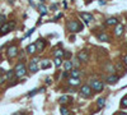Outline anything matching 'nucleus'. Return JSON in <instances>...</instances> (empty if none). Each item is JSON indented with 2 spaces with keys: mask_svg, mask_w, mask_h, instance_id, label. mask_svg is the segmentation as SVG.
<instances>
[{
  "mask_svg": "<svg viewBox=\"0 0 127 115\" xmlns=\"http://www.w3.org/2000/svg\"><path fill=\"white\" fill-rule=\"evenodd\" d=\"M37 92H38V90H32V91L28 93V97H32L33 95H36V93H37Z\"/></svg>",
  "mask_w": 127,
  "mask_h": 115,
  "instance_id": "nucleus-29",
  "label": "nucleus"
},
{
  "mask_svg": "<svg viewBox=\"0 0 127 115\" xmlns=\"http://www.w3.org/2000/svg\"><path fill=\"white\" fill-rule=\"evenodd\" d=\"M5 15H3V14H0V23H5Z\"/></svg>",
  "mask_w": 127,
  "mask_h": 115,
  "instance_id": "nucleus-30",
  "label": "nucleus"
},
{
  "mask_svg": "<svg viewBox=\"0 0 127 115\" xmlns=\"http://www.w3.org/2000/svg\"><path fill=\"white\" fill-rule=\"evenodd\" d=\"M56 8H57L56 4H52V5H51V9H52V10H56Z\"/></svg>",
  "mask_w": 127,
  "mask_h": 115,
  "instance_id": "nucleus-31",
  "label": "nucleus"
},
{
  "mask_svg": "<svg viewBox=\"0 0 127 115\" xmlns=\"http://www.w3.org/2000/svg\"><path fill=\"white\" fill-rule=\"evenodd\" d=\"M98 40H100V41H108L109 40V36L106 35V33H99L98 35Z\"/></svg>",
  "mask_w": 127,
  "mask_h": 115,
  "instance_id": "nucleus-15",
  "label": "nucleus"
},
{
  "mask_svg": "<svg viewBox=\"0 0 127 115\" xmlns=\"http://www.w3.org/2000/svg\"><path fill=\"white\" fill-rule=\"evenodd\" d=\"M14 72H15V77L20 78V77H23L26 73H27V69H26V65L23 63H18L15 69H14Z\"/></svg>",
  "mask_w": 127,
  "mask_h": 115,
  "instance_id": "nucleus-3",
  "label": "nucleus"
},
{
  "mask_svg": "<svg viewBox=\"0 0 127 115\" xmlns=\"http://www.w3.org/2000/svg\"><path fill=\"white\" fill-rule=\"evenodd\" d=\"M80 93L83 95L84 97H90L92 93H93L92 87L89 86V84H84V86H81V88H80Z\"/></svg>",
  "mask_w": 127,
  "mask_h": 115,
  "instance_id": "nucleus-5",
  "label": "nucleus"
},
{
  "mask_svg": "<svg viewBox=\"0 0 127 115\" xmlns=\"http://www.w3.org/2000/svg\"><path fill=\"white\" fill-rule=\"evenodd\" d=\"M68 100H69V97H68V96H62V97H60L58 102L62 105V104H65V102H68Z\"/></svg>",
  "mask_w": 127,
  "mask_h": 115,
  "instance_id": "nucleus-25",
  "label": "nucleus"
},
{
  "mask_svg": "<svg viewBox=\"0 0 127 115\" xmlns=\"http://www.w3.org/2000/svg\"><path fill=\"white\" fill-rule=\"evenodd\" d=\"M41 1H44V0H41Z\"/></svg>",
  "mask_w": 127,
  "mask_h": 115,
  "instance_id": "nucleus-37",
  "label": "nucleus"
},
{
  "mask_svg": "<svg viewBox=\"0 0 127 115\" xmlns=\"http://www.w3.org/2000/svg\"><path fill=\"white\" fill-rule=\"evenodd\" d=\"M14 27H15V23H14V22L4 23V24L0 27V36H4V35H6V33H9Z\"/></svg>",
  "mask_w": 127,
  "mask_h": 115,
  "instance_id": "nucleus-2",
  "label": "nucleus"
},
{
  "mask_svg": "<svg viewBox=\"0 0 127 115\" xmlns=\"http://www.w3.org/2000/svg\"><path fill=\"white\" fill-rule=\"evenodd\" d=\"M118 115H127V114H126V113H119Z\"/></svg>",
  "mask_w": 127,
  "mask_h": 115,
  "instance_id": "nucleus-35",
  "label": "nucleus"
},
{
  "mask_svg": "<svg viewBox=\"0 0 127 115\" xmlns=\"http://www.w3.org/2000/svg\"><path fill=\"white\" fill-rule=\"evenodd\" d=\"M114 33H116L117 36H121V35L123 33V26H122V24H116Z\"/></svg>",
  "mask_w": 127,
  "mask_h": 115,
  "instance_id": "nucleus-11",
  "label": "nucleus"
},
{
  "mask_svg": "<svg viewBox=\"0 0 127 115\" xmlns=\"http://www.w3.org/2000/svg\"><path fill=\"white\" fill-rule=\"evenodd\" d=\"M34 51H36V45H34V44H31V45L27 47V52H28V54H33Z\"/></svg>",
  "mask_w": 127,
  "mask_h": 115,
  "instance_id": "nucleus-17",
  "label": "nucleus"
},
{
  "mask_svg": "<svg viewBox=\"0 0 127 115\" xmlns=\"http://www.w3.org/2000/svg\"><path fill=\"white\" fill-rule=\"evenodd\" d=\"M117 81H118V77H117L116 74H113V75H109L108 78H107V82H108L109 84H114Z\"/></svg>",
  "mask_w": 127,
  "mask_h": 115,
  "instance_id": "nucleus-12",
  "label": "nucleus"
},
{
  "mask_svg": "<svg viewBox=\"0 0 127 115\" xmlns=\"http://www.w3.org/2000/svg\"><path fill=\"white\" fill-rule=\"evenodd\" d=\"M104 104H106V100H104L103 97L98 100V109H102V107L104 106Z\"/></svg>",
  "mask_w": 127,
  "mask_h": 115,
  "instance_id": "nucleus-24",
  "label": "nucleus"
},
{
  "mask_svg": "<svg viewBox=\"0 0 127 115\" xmlns=\"http://www.w3.org/2000/svg\"><path fill=\"white\" fill-rule=\"evenodd\" d=\"M90 87H92V90H93V91L100 92V91H103V88H104V84H103V82H102V81L93 79V81H92V84H90Z\"/></svg>",
  "mask_w": 127,
  "mask_h": 115,
  "instance_id": "nucleus-4",
  "label": "nucleus"
},
{
  "mask_svg": "<svg viewBox=\"0 0 127 115\" xmlns=\"http://www.w3.org/2000/svg\"><path fill=\"white\" fill-rule=\"evenodd\" d=\"M13 75H15V72H14V70H9L8 73H6V75H5V79H12Z\"/></svg>",
  "mask_w": 127,
  "mask_h": 115,
  "instance_id": "nucleus-23",
  "label": "nucleus"
},
{
  "mask_svg": "<svg viewBox=\"0 0 127 115\" xmlns=\"http://www.w3.org/2000/svg\"><path fill=\"white\" fill-rule=\"evenodd\" d=\"M80 17L83 18L86 23H90L93 21V15L90 13H80Z\"/></svg>",
  "mask_w": 127,
  "mask_h": 115,
  "instance_id": "nucleus-10",
  "label": "nucleus"
},
{
  "mask_svg": "<svg viewBox=\"0 0 127 115\" xmlns=\"http://www.w3.org/2000/svg\"><path fill=\"white\" fill-rule=\"evenodd\" d=\"M14 115H24V114L20 113V111H18V113H14Z\"/></svg>",
  "mask_w": 127,
  "mask_h": 115,
  "instance_id": "nucleus-32",
  "label": "nucleus"
},
{
  "mask_svg": "<svg viewBox=\"0 0 127 115\" xmlns=\"http://www.w3.org/2000/svg\"><path fill=\"white\" fill-rule=\"evenodd\" d=\"M54 54H55L56 58H62V56H64V51H62L61 49H56V50L54 51Z\"/></svg>",
  "mask_w": 127,
  "mask_h": 115,
  "instance_id": "nucleus-16",
  "label": "nucleus"
},
{
  "mask_svg": "<svg viewBox=\"0 0 127 115\" xmlns=\"http://www.w3.org/2000/svg\"><path fill=\"white\" fill-rule=\"evenodd\" d=\"M34 45H36V49H38L40 51H42L44 49V46H46V41L42 40V38H40V40H37V42Z\"/></svg>",
  "mask_w": 127,
  "mask_h": 115,
  "instance_id": "nucleus-9",
  "label": "nucleus"
},
{
  "mask_svg": "<svg viewBox=\"0 0 127 115\" xmlns=\"http://www.w3.org/2000/svg\"><path fill=\"white\" fill-rule=\"evenodd\" d=\"M4 79H5V78H3V77H0V84H1V83L4 82Z\"/></svg>",
  "mask_w": 127,
  "mask_h": 115,
  "instance_id": "nucleus-34",
  "label": "nucleus"
},
{
  "mask_svg": "<svg viewBox=\"0 0 127 115\" xmlns=\"http://www.w3.org/2000/svg\"><path fill=\"white\" fill-rule=\"evenodd\" d=\"M61 64H62L61 58H55V65H56V67H60Z\"/></svg>",
  "mask_w": 127,
  "mask_h": 115,
  "instance_id": "nucleus-27",
  "label": "nucleus"
},
{
  "mask_svg": "<svg viewBox=\"0 0 127 115\" xmlns=\"http://www.w3.org/2000/svg\"><path fill=\"white\" fill-rule=\"evenodd\" d=\"M38 58H33L32 61L29 63V70H31L32 73H36L37 70H38V65H37V63H38Z\"/></svg>",
  "mask_w": 127,
  "mask_h": 115,
  "instance_id": "nucleus-6",
  "label": "nucleus"
},
{
  "mask_svg": "<svg viewBox=\"0 0 127 115\" xmlns=\"http://www.w3.org/2000/svg\"><path fill=\"white\" fill-rule=\"evenodd\" d=\"M121 106H122V107H127V97H123V98H122Z\"/></svg>",
  "mask_w": 127,
  "mask_h": 115,
  "instance_id": "nucleus-28",
  "label": "nucleus"
},
{
  "mask_svg": "<svg viewBox=\"0 0 127 115\" xmlns=\"http://www.w3.org/2000/svg\"><path fill=\"white\" fill-rule=\"evenodd\" d=\"M79 75H80V70H78V69H74V70L71 72L72 78H79Z\"/></svg>",
  "mask_w": 127,
  "mask_h": 115,
  "instance_id": "nucleus-22",
  "label": "nucleus"
},
{
  "mask_svg": "<svg viewBox=\"0 0 127 115\" xmlns=\"http://www.w3.org/2000/svg\"><path fill=\"white\" fill-rule=\"evenodd\" d=\"M123 63H125V65H127V56H125V59H123Z\"/></svg>",
  "mask_w": 127,
  "mask_h": 115,
  "instance_id": "nucleus-33",
  "label": "nucleus"
},
{
  "mask_svg": "<svg viewBox=\"0 0 127 115\" xmlns=\"http://www.w3.org/2000/svg\"><path fill=\"white\" fill-rule=\"evenodd\" d=\"M64 67H65V69H66V70H70V69L72 68V63H71L70 60H68V61H65Z\"/></svg>",
  "mask_w": 127,
  "mask_h": 115,
  "instance_id": "nucleus-21",
  "label": "nucleus"
},
{
  "mask_svg": "<svg viewBox=\"0 0 127 115\" xmlns=\"http://www.w3.org/2000/svg\"><path fill=\"white\" fill-rule=\"evenodd\" d=\"M38 8H40L41 15H44V14H47V8H46V6H43V5L41 4V5H38Z\"/></svg>",
  "mask_w": 127,
  "mask_h": 115,
  "instance_id": "nucleus-20",
  "label": "nucleus"
},
{
  "mask_svg": "<svg viewBox=\"0 0 127 115\" xmlns=\"http://www.w3.org/2000/svg\"><path fill=\"white\" fill-rule=\"evenodd\" d=\"M50 67H51V63L48 60H42V65H41L42 69H46V68H50Z\"/></svg>",
  "mask_w": 127,
  "mask_h": 115,
  "instance_id": "nucleus-18",
  "label": "nucleus"
},
{
  "mask_svg": "<svg viewBox=\"0 0 127 115\" xmlns=\"http://www.w3.org/2000/svg\"><path fill=\"white\" fill-rule=\"evenodd\" d=\"M61 115H70V111L66 109V107H61Z\"/></svg>",
  "mask_w": 127,
  "mask_h": 115,
  "instance_id": "nucleus-26",
  "label": "nucleus"
},
{
  "mask_svg": "<svg viewBox=\"0 0 127 115\" xmlns=\"http://www.w3.org/2000/svg\"><path fill=\"white\" fill-rule=\"evenodd\" d=\"M9 1H10V3H12V1H13V0H9Z\"/></svg>",
  "mask_w": 127,
  "mask_h": 115,
  "instance_id": "nucleus-36",
  "label": "nucleus"
},
{
  "mask_svg": "<svg viewBox=\"0 0 127 115\" xmlns=\"http://www.w3.org/2000/svg\"><path fill=\"white\" fill-rule=\"evenodd\" d=\"M6 54H8V58H14L18 55V47L17 46H10V47L6 50Z\"/></svg>",
  "mask_w": 127,
  "mask_h": 115,
  "instance_id": "nucleus-7",
  "label": "nucleus"
},
{
  "mask_svg": "<svg viewBox=\"0 0 127 115\" xmlns=\"http://www.w3.org/2000/svg\"><path fill=\"white\" fill-rule=\"evenodd\" d=\"M69 84H70V86H79L80 79L79 78H72V77H71V78L69 79Z\"/></svg>",
  "mask_w": 127,
  "mask_h": 115,
  "instance_id": "nucleus-13",
  "label": "nucleus"
},
{
  "mask_svg": "<svg viewBox=\"0 0 127 115\" xmlns=\"http://www.w3.org/2000/svg\"><path fill=\"white\" fill-rule=\"evenodd\" d=\"M68 28L71 32H80L83 29V24L78 21H70V22H68Z\"/></svg>",
  "mask_w": 127,
  "mask_h": 115,
  "instance_id": "nucleus-1",
  "label": "nucleus"
},
{
  "mask_svg": "<svg viewBox=\"0 0 127 115\" xmlns=\"http://www.w3.org/2000/svg\"><path fill=\"white\" fill-rule=\"evenodd\" d=\"M106 70L109 72V73H113L114 72V67L112 65L111 63H108V64H106Z\"/></svg>",
  "mask_w": 127,
  "mask_h": 115,
  "instance_id": "nucleus-19",
  "label": "nucleus"
},
{
  "mask_svg": "<svg viewBox=\"0 0 127 115\" xmlns=\"http://www.w3.org/2000/svg\"><path fill=\"white\" fill-rule=\"evenodd\" d=\"M78 58H79L81 61H88V60H89V54H88L86 51H84V50H81V51L78 54Z\"/></svg>",
  "mask_w": 127,
  "mask_h": 115,
  "instance_id": "nucleus-8",
  "label": "nucleus"
},
{
  "mask_svg": "<svg viewBox=\"0 0 127 115\" xmlns=\"http://www.w3.org/2000/svg\"><path fill=\"white\" fill-rule=\"evenodd\" d=\"M117 19L116 18H108L107 21H106V24H108V26H116L117 24Z\"/></svg>",
  "mask_w": 127,
  "mask_h": 115,
  "instance_id": "nucleus-14",
  "label": "nucleus"
}]
</instances>
